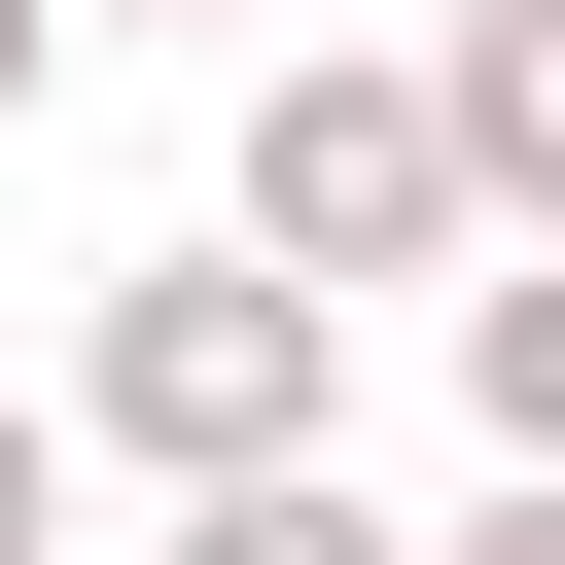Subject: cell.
Returning <instances> with one entry per match:
<instances>
[{
    "instance_id": "obj_1",
    "label": "cell",
    "mask_w": 565,
    "mask_h": 565,
    "mask_svg": "<svg viewBox=\"0 0 565 565\" xmlns=\"http://www.w3.org/2000/svg\"><path fill=\"white\" fill-rule=\"evenodd\" d=\"M71 424H106L141 494H282V459L353 424V318H318L282 247H141V282L71 318Z\"/></svg>"
},
{
    "instance_id": "obj_2",
    "label": "cell",
    "mask_w": 565,
    "mask_h": 565,
    "mask_svg": "<svg viewBox=\"0 0 565 565\" xmlns=\"http://www.w3.org/2000/svg\"><path fill=\"white\" fill-rule=\"evenodd\" d=\"M212 247H282V282L353 318V282H459V247H494V177H459V106H424L388 35H282V71H247V177H212Z\"/></svg>"
},
{
    "instance_id": "obj_3",
    "label": "cell",
    "mask_w": 565,
    "mask_h": 565,
    "mask_svg": "<svg viewBox=\"0 0 565 565\" xmlns=\"http://www.w3.org/2000/svg\"><path fill=\"white\" fill-rule=\"evenodd\" d=\"M424 106H459V177H494V247H565V0H459Z\"/></svg>"
},
{
    "instance_id": "obj_4",
    "label": "cell",
    "mask_w": 565,
    "mask_h": 565,
    "mask_svg": "<svg viewBox=\"0 0 565 565\" xmlns=\"http://www.w3.org/2000/svg\"><path fill=\"white\" fill-rule=\"evenodd\" d=\"M459 424H494V494H565V247L459 282Z\"/></svg>"
},
{
    "instance_id": "obj_5",
    "label": "cell",
    "mask_w": 565,
    "mask_h": 565,
    "mask_svg": "<svg viewBox=\"0 0 565 565\" xmlns=\"http://www.w3.org/2000/svg\"><path fill=\"white\" fill-rule=\"evenodd\" d=\"M141 565H424V530H388V494H353V459H282V494H177V530H141Z\"/></svg>"
},
{
    "instance_id": "obj_6",
    "label": "cell",
    "mask_w": 565,
    "mask_h": 565,
    "mask_svg": "<svg viewBox=\"0 0 565 565\" xmlns=\"http://www.w3.org/2000/svg\"><path fill=\"white\" fill-rule=\"evenodd\" d=\"M0 565H71V424H35V388H0Z\"/></svg>"
},
{
    "instance_id": "obj_7",
    "label": "cell",
    "mask_w": 565,
    "mask_h": 565,
    "mask_svg": "<svg viewBox=\"0 0 565 565\" xmlns=\"http://www.w3.org/2000/svg\"><path fill=\"white\" fill-rule=\"evenodd\" d=\"M35 71H71V0H0V141H35Z\"/></svg>"
},
{
    "instance_id": "obj_8",
    "label": "cell",
    "mask_w": 565,
    "mask_h": 565,
    "mask_svg": "<svg viewBox=\"0 0 565 565\" xmlns=\"http://www.w3.org/2000/svg\"><path fill=\"white\" fill-rule=\"evenodd\" d=\"M424 565H565V494H494V530H424Z\"/></svg>"
},
{
    "instance_id": "obj_9",
    "label": "cell",
    "mask_w": 565,
    "mask_h": 565,
    "mask_svg": "<svg viewBox=\"0 0 565 565\" xmlns=\"http://www.w3.org/2000/svg\"><path fill=\"white\" fill-rule=\"evenodd\" d=\"M71 35H106V0H71ZM212 35H247V71H282V35H318V0H212Z\"/></svg>"
}]
</instances>
